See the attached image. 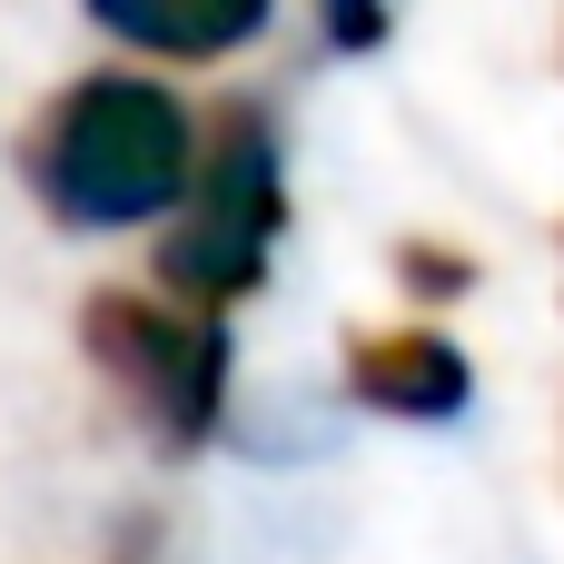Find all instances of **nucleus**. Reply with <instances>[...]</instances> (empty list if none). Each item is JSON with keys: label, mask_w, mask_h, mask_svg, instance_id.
<instances>
[{"label": "nucleus", "mask_w": 564, "mask_h": 564, "mask_svg": "<svg viewBox=\"0 0 564 564\" xmlns=\"http://www.w3.org/2000/svg\"><path fill=\"white\" fill-rule=\"evenodd\" d=\"M30 178L69 228H139V218H169L188 198L198 139H188V109L159 79H79L40 119Z\"/></svg>", "instance_id": "obj_1"}, {"label": "nucleus", "mask_w": 564, "mask_h": 564, "mask_svg": "<svg viewBox=\"0 0 564 564\" xmlns=\"http://www.w3.org/2000/svg\"><path fill=\"white\" fill-rule=\"evenodd\" d=\"M169 218H178L169 248H159L169 288L178 297H238L268 268V238H278V159H268V139L228 129L218 149H198V178H188V198Z\"/></svg>", "instance_id": "obj_2"}, {"label": "nucleus", "mask_w": 564, "mask_h": 564, "mask_svg": "<svg viewBox=\"0 0 564 564\" xmlns=\"http://www.w3.org/2000/svg\"><path fill=\"white\" fill-rule=\"evenodd\" d=\"M89 347L139 397V416H159L169 436L208 426V406H218V337L198 317H169V307H139V297H99L89 307Z\"/></svg>", "instance_id": "obj_3"}, {"label": "nucleus", "mask_w": 564, "mask_h": 564, "mask_svg": "<svg viewBox=\"0 0 564 564\" xmlns=\"http://www.w3.org/2000/svg\"><path fill=\"white\" fill-rule=\"evenodd\" d=\"M357 397L387 406V416H456L466 406V357L426 327L377 337V347H357Z\"/></svg>", "instance_id": "obj_4"}, {"label": "nucleus", "mask_w": 564, "mask_h": 564, "mask_svg": "<svg viewBox=\"0 0 564 564\" xmlns=\"http://www.w3.org/2000/svg\"><path fill=\"white\" fill-rule=\"evenodd\" d=\"M119 40L139 50H169V59H218L238 40L268 30V0H89Z\"/></svg>", "instance_id": "obj_5"}, {"label": "nucleus", "mask_w": 564, "mask_h": 564, "mask_svg": "<svg viewBox=\"0 0 564 564\" xmlns=\"http://www.w3.org/2000/svg\"><path fill=\"white\" fill-rule=\"evenodd\" d=\"M327 10H337V30H347V40H367V30H377V0H327Z\"/></svg>", "instance_id": "obj_6"}]
</instances>
